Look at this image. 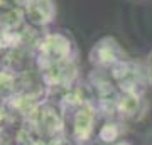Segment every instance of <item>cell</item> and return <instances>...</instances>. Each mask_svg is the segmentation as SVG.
Returning a JSON list of instances; mask_svg holds the SVG:
<instances>
[{
	"label": "cell",
	"instance_id": "6da1fadb",
	"mask_svg": "<svg viewBox=\"0 0 152 145\" xmlns=\"http://www.w3.org/2000/svg\"><path fill=\"white\" fill-rule=\"evenodd\" d=\"M76 58H78L76 44L73 37L64 31H53L44 34L36 46V61L41 73L78 63Z\"/></svg>",
	"mask_w": 152,
	"mask_h": 145
},
{
	"label": "cell",
	"instance_id": "7a4b0ae2",
	"mask_svg": "<svg viewBox=\"0 0 152 145\" xmlns=\"http://www.w3.org/2000/svg\"><path fill=\"white\" fill-rule=\"evenodd\" d=\"M63 111L69 113L71 138L80 145L86 144L95 132V120H96L95 108L90 105V101L68 95L63 101Z\"/></svg>",
	"mask_w": 152,
	"mask_h": 145
},
{
	"label": "cell",
	"instance_id": "3957f363",
	"mask_svg": "<svg viewBox=\"0 0 152 145\" xmlns=\"http://www.w3.org/2000/svg\"><path fill=\"white\" fill-rule=\"evenodd\" d=\"M88 59L95 69H102L108 73L113 66H117L122 61L130 59V58L127 56L122 44L113 36H105L93 44Z\"/></svg>",
	"mask_w": 152,
	"mask_h": 145
},
{
	"label": "cell",
	"instance_id": "277c9868",
	"mask_svg": "<svg viewBox=\"0 0 152 145\" xmlns=\"http://www.w3.org/2000/svg\"><path fill=\"white\" fill-rule=\"evenodd\" d=\"M22 10L27 24L34 27H46L54 22L58 7L56 0H26Z\"/></svg>",
	"mask_w": 152,
	"mask_h": 145
},
{
	"label": "cell",
	"instance_id": "5b68a950",
	"mask_svg": "<svg viewBox=\"0 0 152 145\" xmlns=\"http://www.w3.org/2000/svg\"><path fill=\"white\" fill-rule=\"evenodd\" d=\"M144 96L135 93H118L117 98V115L124 120L135 118L137 113L140 111V105Z\"/></svg>",
	"mask_w": 152,
	"mask_h": 145
},
{
	"label": "cell",
	"instance_id": "8992f818",
	"mask_svg": "<svg viewBox=\"0 0 152 145\" xmlns=\"http://www.w3.org/2000/svg\"><path fill=\"white\" fill-rule=\"evenodd\" d=\"M98 140L105 145H113L122 137V125L115 120H107L98 130Z\"/></svg>",
	"mask_w": 152,
	"mask_h": 145
},
{
	"label": "cell",
	"instance_id": "52a82bcc",
	"mask_svg": "<svg viewBox=\"0 0 152 145\" xmlns=\"http://www.w3.org/2000/svg\"><path fill=\"white\" fill-rule=\"evenodd\" d=\"M145 69H147V78H149V86L152 88V51L149 52V56H147Z\"/></svg>",
	"mask_w": 152,
	"mask_h": 145
},
{
	"label": "cell",
	"instance_id": "ba28073f",
	"mask_svg": "<svg viewBox=\"0 0 152 145\" xmlns=\"http://www.w3.org/2000/svg\"><path fill=\"white\" fill-rule=\"evenodd\" d=\"M26 0H0V4H9V5H17V7H22Z\"/></svg>",
	"mask_w": 152,
	"mask_h": 145
},
{
	"label": "cell",
	"instance_id": "9c48e42d",
	"mask_svg": "<svg viewBox=\"0 0 152 145\" xmlns=\"http://www.w3.org/2000/svg\"><path fill=\"white\" fill-rule=\"evenodd\" d=\"M113 145H132L130 142H127V140H118V142H115Z\"/></svg>",
	"mask_w": 152,
	"mask_h": 145
}]
</instances>
